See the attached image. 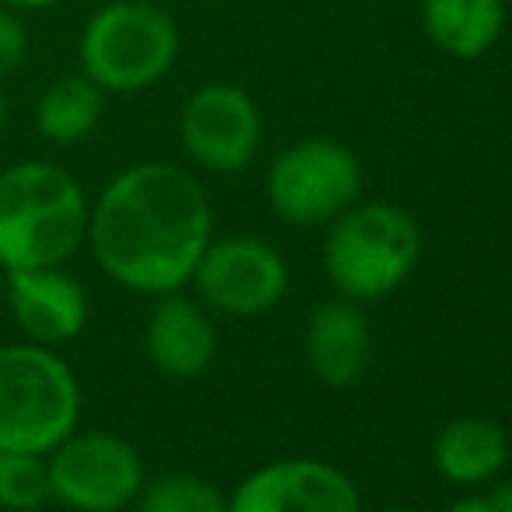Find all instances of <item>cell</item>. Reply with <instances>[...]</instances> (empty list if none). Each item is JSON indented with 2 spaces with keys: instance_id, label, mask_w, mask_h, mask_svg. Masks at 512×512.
I'll return each instance as SVG.
<instances>
[{
  "instance_id": "3",
  "label": "cell",
  "mask_w": 512,
  "mask_h": 512,
  "mask_svg": "<svg viewBox=\"0 0 512 512\" xmlns=\"http://www.w3.org/2000/svg\"><path fill=\"white\" fill-rule=\"evenodd\" d=\"M182 49L175 14L154 0H112L81 28L77 60L105 95H140L171 74Z\"/></svg>"
},
{
  "instance_id": "22",
  "label": "cell",
  "mask_w": 512,
  "mask_h": 512,
  "mask_svg": "<svg viewBox=\"0 0 512 512\" xmlns=\"http://www.w3.org/2000/svg\"><path fill=\"white\" fill-rule=\"evenodd\" d=\"M488 499H492L495 512H512V481H509V485H502L499 492H492Z\"/></svg>"
},
{
  "instance_id": "20",
  "label": "cell",
  "mask_w": 512,
  "mask_h": 512,
  "mask_svg": "<svg viewBox=\"0 0 512 512\" xmlns=\"http://www.w3.org/2000/svg\"><path fill=\"white\" fill-rule=\"evenodd\" d=\"M446 512H495V506L488 495H464V499H457Z\"/></svg>"
},
{
  "instance_id": "16",
  "label": "cell",
  "mask_w": 512,
  "mask_h": 512,
  "mask_svg": "<svg viewBox=\"0 0 512 512\" xmlns=\"http://www.w3.org/2000/svg\"><path fill=\"white\" fill-rule=\"evenodd\" d=\"M502 0H422V25L443 53L474 60L488 53L502 32Z\"/></svg>"
},
{
  "instance_id": "2",
  "label": "cell",
  "mask_w": 512,
  "mask_h": 512,
  "mask_svg": "<svg viewBox=\"0 0 512 512\" xmlns=\"http://www.w3.org/2000/svg\"><path fill=\"white\" fill-rule=\"evenodd\" d=\"M91 203L53 161H14L0 171V269L63 265L88 241Z\"/></svg>"
},
{
  "instance_id": "4",
  "label": "cell",
  "mask_w": 512,
  "mask_h": 512,
  "mask_svg": "<svg viewBox=\"0 0 512 512\" xmlns=\"http://www.w3.org/2000/svg\"><path fill=\"white\" fill-rule=\"evenodd\" d=\"M81 418L77 377L49 345L0 349V450L53 453Z\"/></svg>"
},
{
  "instance_id": "5",
  "label": "cell",
  "mask_w": 512,
  "mask_h": 512,
  "mask_svg": "<svg viewBox=\"0 0 512 512\" xmlns=\"http://www.w3.org/2000/svg\"><path fill=\"white\" fill-rule=\"evenodd\" d=\"M422 234L405 209L387 203L349 206L324 241V269L349 300H380L415 272Z\"/></svg>"
},
{
  "instance_id": "14",
  "label": "cell",
  "mask_w": 512,
  "mask_h": 512,
  "mask_svg": "<svg viewBox=\"0 0 512 512\" xmlns=\"http://www.w3.org/2000/svg\"><path fill=\"white\" fill-rule=\"evenodd\" d=\"M509 439L492 418H453L432 443V464L450 485L474 488L506 467Z\"/></svg>"
},
{
  "instance_id": "17",
  "label": "cell",
  "mask_w": 512,
  "mask_h": 512,
  "mask_svg": "<svg viewBox=\"0 0 512 512\" xmlns=\"http://www.w3.org/2000/svg\"><path fill=\"white\" fill-rule=\"evenodd\" d=\"M136 512H227V499L196 474H164L140 488Z\"/></svg>"
},
{
  "instance_id": "23",
  "label": "cell",
  "mask_w": 512,
  "mask_h": 512,
  "mask_svg": "<svg viewBox=\"0 0 512 512\" xmlns=\"http://www.w3.org/2000/svg\"><path fill=\"white\" fill-rule=\"evenodd\" d=\"M7 122V98H4V81H0V129Z\"/></svg>"
},
{
  "instance_id": "11",
  "label": "cell",
  "mask_w": 512,
  "mask_h": 512,
  "mask_svg": "<svg viewBox=\"0 0 512 512\" xmlns=\"http://www.w3.org/2000/svg\"><path fill=\"white\" fill-rule=\"evenodd\" d=\"M7 304L35 345L74 342L88 324V293L60 265L7 272Z\"/></svg>"
},
{
  "instance_id": "6",
  "label": "cell",
  "mask_w": 512,
  "mask_h": 512,
  "mask_svg": "<svg viewBox=\"0 0 512 512\" xmlns=\"http://www.w3.org/2000/svg\"><path fill=\"white\" fill-rule=\"evenodd\" d=\"M363 171L359 157L335 140H304L272 161L269 168V206L276 216L297 227H317L342 216L356 203Z\"/></svg>"
},
{
  "instance_id": "25",
  "label": "cell",
  "mask_w": 512,
  "mask_h": 512,
  "mask_svg": "<svg viewBox=\"0 0 512 512\" xmlns=\"http://www.w3.org/2000/svg\"><path fill=\"white\" fill-rule=\"evenodd\" d=\"M154 4H168V0H154Z\"/></svg>"
},
{
  "instance_id": "9",
  "label": "cell",
  "mask_w": 512,
  "mask_h": 512,
  "mask_svg": "<svg viewBox=\"0 0 512 512\" xmlns=\"http://www.w3.org/2000/svg\"><path fill=\"white\" fill-rule=\"evenodd\" d=\"M199 300L227 317L265 314L286 297L290 269L272 244L258 237H223L209 241L196 272H192Z\"/></svg>"
},
{
  "instance_id": "18",
  "label": "cell",
  "mask_w": 512,
  "mask_h": 512,
  "mask_svg": "<svg viewBox=\"0 0 512 512\" xmlns=\"http://www.w3.org/2000/svg\"><path fill=\"white\" fill-rule=\"evenodd\" d=\"M49 499V467L39 453L0 450V506L32 512Z\"/></svg>"
},
{
  "instance_id": "13",
  "label": "cell",
  "mask_w": 512,
  "mask_h": 512,
  "mask_svg": "<svg viewBox=\"0 0 512 512\" xmlns=\"http://www.w3.org/2000/svg\"><path fill=\"white\" fill-rule=\"evenodd\" d=\"M370 321L352 300H328L310 314L307 324V366L324 387L359 384L370 366Z\"/></svg>"
},
{
  "instance_id": "21",
  "label": "cell",
  "mask_w": 512,
  "mask_h": 512,
  "mask_svg": "<svg viewBox=\"0 0 512 512\" xmlns=\"http://www.w3.org/2000/svg\"><path fill=\"white\" fill-rule=\"evenodd\" d=\"M4 7H11V11H49V7H56L60 0H0Z\"/></svg>"
},
{
  "instance_id": "12",
  "label": "cell",
  "mask_w": 512,
  "mask_h": 512,
  "mask_svg": "<svg viewBox=\"0 0 512 512\" xmlns=\"http://www.w3.org/2000/svg\"><path fill=\"white\" fill-rule=\"evenodd\" d=\"M147 356L164 377H199L216 356V328L196 300L178 293L157 297L147 317Z\"/></svg>"
},
{
  "instance_id": "7",
  "label": "cell",
  "mask_w": 512,
  "mask_h": 512,
  "mask_svg": "<svg viewBox=\"0 0 512 512\" xmlns=\"http://www.w3.org/2000/svg\"><path fill=\"white\" fill-rule=\"evenodd\" d=\"M49 499L77 512H119L143 488V460L112 432H70L46 453Z\"/></svg>"
},
{
  "instance_id": "1",
  "label": "cell",
  "mask_w": 512,
  "mask_h": 512,
  "mask_svg": "<svg viewBox=\"0 0 512 512\" xmlns=\"http://www.w3.org/2000/svg\"><path fill=\"white\" fill-rule=\"evenodd\" d=\"M209 241L213 206L199 178L178 164H129L91 203V255L112 283L143 297L189 286Z\"/></svg>"
},
{
  "instance_id": "15",
  "label": "cell",
  "mask_w": 512,
  "mask_h": 512,
  "mask_svg": "<svg viewBox=\"0 0 512 512\" xmlns=\"http://www.w3.org/2000/svg\"><path fill=\"white\" fill-rule=\"evenodd\" d=\"M105 98L108 95L91 77H60V81L46 84L35 102V129L42 140L56 143V147H77L102 126Z\"/></svg>"
},
{
  "instance_id": "19",
  "label": "cell",
  "mask_w": 512,
  "mask_h": 512,
  "mask_svg": "<svg viewBox=\"0 0 512 512\" xmlns=\"http://www.w3.org/2000/svg\"><path fill=\"white\" fill-rule=\"evenodd\" d=\"M28 60V32L21 25L18 11L0 4V81L14 74Z\"/></svg>"
},
{
  "instance_id": "24",
  "label": "cell",
  "mask_w": 512,
  "mask_h": 512,
  "mask_svg": "<svg viewBox=\"0 0 512 512\" xmlns=\"http://www.w3.org/2000/svg\"><path fill=\"white\" fill-rule=\"evenodd\" d=\"M380 512H411V509H398V506H394V509H380Z\"/></svg>"
},
{
  "instance_id": "10",
  "label": "cell",
  "mask_w": 512,
  "mask_h": 512,
  "mask_svg": "<svg viewBox=\"0 0 512 512\" xmlns=\"http://www.w3.org/2000/svg\"><path fill=\"white\" fill-rule=\"evenodd\" d=\"M227 512H363L345 471L310 457L272 460L237 485Z\"/></svg>"
},
{
  "instance_id": "8",
  "label": "cell",
  "mask_w": 512,
  "mask_h": 512,
  "mask_svg": "<svg viewBox=\"0 0 512 512\" xmlns=\"http://www.w3.org/2000/svg\"><path fill=\"white\" fill-rule=\"evenodd\" d=\"M178 136L192 164L213 175H237L258 154L262 115L244 88L213 81L185 98L178 115Z\"/></svg>"
}]
</instances>
